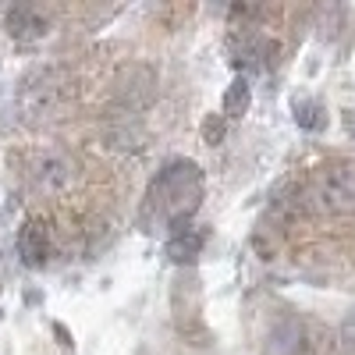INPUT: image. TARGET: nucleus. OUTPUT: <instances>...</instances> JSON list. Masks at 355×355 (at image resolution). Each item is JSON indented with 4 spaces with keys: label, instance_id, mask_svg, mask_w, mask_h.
<instances>
[{
    "label": "nucleus",
    "instance_id": "nucleus-10",
    "mask_svg": "<svg viewBox=\"0 0 355 355\" xmlns=\"http://www.w3.org/2000/svg\"><path fill=\"white\" fill-rule=\"evenodd\" d=\"M341 341L348 345V348H355V309L345 316V323H341Z\"/></svg>",
    "mask_w": 355,
    "mask_h": 355
},
{
    "label": "nucleus",
    "instance_id": "nucleus-3",
    "mask_svg": "<svg viewBox=\"0 0 355 355\" xmlns=\"http://www.w3.org/2000/svg\"><path fill=\"white\" fill-rule=\"evenodd\" d=\"M18 256L25 266H33V270H40V266H46L50 259V234L40 220H25L21 231H18Z\"/></svg>",
    "mask_w": 355,
    "mask_h": 355
},
{
    "label": "nucleus",
    "instance_id": "nucleus-11",
    "mask_svg": "<svg viewBox=\"0 0 355 355\" xmlns=\"http://www.w3.org/2000/svg\"><path fill=\"white\" fill-rule=\"evenodd\" d=\"M341 125H345V132L355 139V107H345V110H341Z\"/></svg>",
    "mask_w": 355,
    "mask_h": 355
},
{
    "label": "nucleus",
    "instance_id": "nucleus-1",
    "mask_svg": "<svg viewBox=\"0 0 355 355\" xmlns=\"http://www.w3.org/2000/svg\"><path fill=\"white\" fill-rule=\"evenodd\" d=\"M206 182H202V171L192 160H171L150 189V202L157 206L160 220L167 224V231H182L192 224L199 202H202Z\"/></svg>",
    "mask_w": 355,
    "mask_h": 355
},
{
    "label": "nucleus",
    "instance_id": "nucleus-4",
    "mask_svg": "<svg viewBox=\"0 0 355 355\" xmlns=\"http://www.w3.org/2000/svg\"><path fill=\"white\" fill-rule=\"evenodd\" d=\"M306 348H309L306 323L295 320V316H281L270 331V352L274 355H302Z\"/></svg>",
    "mask_w": 355,
    "mask_h": 355
},
{
    "label": "nucleus",
    "instance_id": "nucleus-2",
    "mask_svg": "<svg viewBox=\"0 0 355 355\" xmlns=\"http://www.w3.org/2000/svg\"><path fill=\"white\" fill-rule=\"evenodd\" d=\"M313 202L323 214H355V160H331L313 174Z\"/></svg>",
    "mask_w": 355,
    "mask_h": 355
},
{
    "label": "nucleus",
    "instance_id": "nucleus-7",
    "mask_svg": "<svg viewBox=\"0 0 355 355\" xmlns=\"http://www.w3.org/2000/svg\"><path fill=\"white\" fill-rule=\"evenodd\" d=\"M291 114H295V125L302 132H323L327 128V107L316 96H295L291 100Z\"/></svg>",
    "mask_w": 355,
    "mask_h": 355
},
{
    "label": "nucleus",
    "instance_id": "nucleus-8",
    "mask_svg": "<svg viewBox=\"0 0 355 355\" xmlns=\"http://www.w3.org/2000/svg\"><path fill=\"white\" fill-rule=\"evenodd\" d=\"M249 103H252V85H249L245 75H239L227 85V93H224V114L227 117H242L249 110Z\"/></svg>",
    "mask_w": 355,
    "mask_h": 355
},
{
    "label": "nucleus",
    "instance_id": "nucleus-9",
    "mask_svg": "<svg viewBox=\"0 0 355 355\" xmlns=\"http://www.w3.org/2000/svg\"><path fill=\"white\" fill-rule=\"evenodd\" d=\"M202 139L210 142V146H217V142L224 139V121H220V114H210V117H206V125H202Z\"/></svg>",
    "mask_w": 355,
    "mask_h": 355
},
{
    "label": "nucleus",
    "instance_id": "nucleus-5",
    "mask_svg": "<svg viewBox=\"0 0 355 355\" xmlns=\"http://www.w3.org/2000/svg\"><path fill=\"white\" fill-rule=\"evenodd\" d=\"M46 28H50L46 15L40 8H33V4H15L8 11V33L15 40H25V43L28 40H40V36H46Z\"/></svg>",
    "mask_w": 355,
    "mask_h": 355
},
{
    "label": "nucleus",
    "instance_id": "nucleus-6",
    "mask_svg": "<svg viewBox=\"0 0 355 355\" xmlns=\"http://www.w3.org/2000/svg\"><path fill=\"white\" fill-rule=\"evenodd\" d=\"M202 245H206V231L189 224V227H182V231L171 234L167 245H164V252H167L171 263H196V256L202 252Z\"/></svg>",
    "mask_w": 355,
    "mask_h": 355
}]
</instances>
